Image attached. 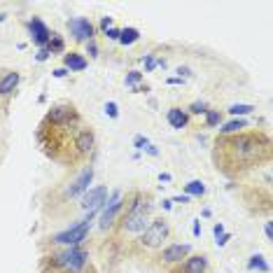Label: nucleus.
Here are the masks:
<instances>
[{
    "instance_id": "obj_36",
    "label": "nucleus",
    "mask_w": 273,
    "mask_h": 273,
    "mask_svg": "<svg viewBox=\"0 0 273 273\" xmlns=\"http://www.w3.org/2000/svg\"><path fill=\"white\" fill-rule=\"evenodd\" d=\"M264 231H266V238L271 240V238H273V229H271V222H266V227H264Z\"/></svg>"
},
{
    "instance_id": "obj_7",
    "label": "nucleus",
    "mask_w": 273,
    "mask_h": 273,
    "mask_svg": "<svg viewBox=\"0 0 273 273\" xmlns=\"http://www.w3.org/2000/svg\"><path fill=\"white\" fill-rule=\"evenodd\" d=\"M68 28H70V35L77 40V42H89L93 40V23L84 17H75L68 21Z\"/></svg>"
},
{
    "instance_id": "obj_9",
    "label": "nucleus",
    "mask_w": 273,
    "mask_h": 273,
    "mask_svg": "<svg viewBox=\"0 0 273 273\" xmlns=\"http://www.w3.org/2000/svg\"><path fill=\"white\" fill-rule=\"evenodd\" d=\"M147 210H138V213H126V217L121 219V229L131 231V234H138V231L147 229Z\"/></svg>"
},
{
    "instance_id": "obj_35",
    "label": "nucleus",
    "mask_w": 273,
    "mask_h": 273,
    "mask_svg": "<svg viewBox=\"0 0 273 273\" xmlns=\"http://www.w3.org/2000/svg\"><path fill=\"white\" fill-rule=\"evenodd\" d=\"M66 75H68L66 68H56V70H54V77H66Z\"/></svg>"
},
{
    "instance_id": "obj_33",
    "label": "nucleus",
    "mask_w": 273,
    "mask_h": 273,
    "mask_svg": "<svg viewBox=\"0 0 273 273\" xmlns=\"http://www.w3.org/2000/svg\"><path fill=\"white\" fill-rule=\"evenodd\" d=\"M101 28H103V31L112 28V17H103V19H101Z\"/></svg>"
},
{
    "instance_id": "obj_32",
    "label": "nucleus",
    "mask_w": 273,
    "mask_h": 273,
    "mask_svg": "<svg viewBox=\"0 0 273 273\" xmlns=\"http://www.w3.org/2000/svg\"><path fill=\"white\" fill-rule=\"evenodd\" d=\"M35 59H38V61H47V59H49V49H47V47H42V49L38 52V56H35Z\"/></svg>"
},
{
    "instance_id": "obj_6",
    "label": "nucleus",
    "mask_w": 273,
    "mask_h": 273,
    "mask_svg": "<svg viewBox=\"0 0 273 273\" xmlns=\"http://www.w3.org/2000/svg\"><path fill=\"white\" fill-rule=\"evenodd\" d=\"M105 203H108V187L105 185H98V187H93V189L84 191V198H82L84 210H89V213H98Z\"/></svg>"
},
{
    "instance_id": "obj_31",
    "label": "nucleus",
    "mask_w": 273,
    "mask_h": 273,
    "mask_svg": "<svg viewBox=\"0 0 273 273\" xmlns=\"http://www.w3.org/2000/svg\"><path fill=\"white\" fill-rule=\"evenodd\" d=\"M105 38L108 40H119V28H108V31H105Z\"/></svg>"
},
{
    "instance_id": "obj_10",
    "label": "nucleus",
    "mask_w": 273,
    "mask_h": 273,
    "mask_svg": "<svg viewBox=\"0 0 273 273\" xmlns=\"http://www.w3.org/2000/svg\"><path fill=\"white\" fill-rule=\"evenodd\" d=\"M189 252H191V245H187V243H173V245L164 247L161 259H164L166 264H178V262H182V259H187Z\"/></svg>"
},
{
    "instance_id": "obj_30",
    "label": "nucleus",
    "mask_w": 273,
    "mask_h": 273,
    "mask_svg": "<svg viewBox=\"0 0 273 273\" xmlns=\"http://www.w3.org/2000/svg\"><path fill=\"white\" fill-rule=\"evenodd\" d=\"M87 52H89V56H93V59H96V56H98V44L93 42V40H89V42H87Z\"/></svg>"
},
{
    "instance_id": "obj_27",
    "label": "nucleus",
    "mask_w": 273,
    "mask_h": 273,
    "mask_svg": "<svg viewBox=\"0 0 273 273\" xmlns=\"http://www.w3.org/2000/svg\"><path fill=\"white\" fill-rule=\"evenodd\" d=\"M133 145H136V150H147L150 147V140L145 136H136V138H133Z\"/></svg>"
},
{
    "instance_id": "obj_23",
    "label": "nucleus",
    "mask_w": 273,
    "mask_h": 273,
    "mask_svg": "<svg viewBox=\"0 0 273 273\" xmlns=\"http://www.w3.org/2000/svg\"><path fill=\"white\" fill-rule=\"evenodd\" d=\"M219 121H222L219 110H208V112H206V126H208V129H215V126H219Z\"/></svg>"
},
{
    "instance_id": "obj_19",
    "label": "nucleus",
    "mask_w": 273,
    "mask_h": 273,
    "mask_svg": "<svg viewBox=\"0 0 273 273\" xmlns=\"http://www.w3.org/2000/svg\"><path fill=\"white\" fill-rule=\"evenodd\" d=\"M185 191H187V196H203L206 194V185L201 180H191L185 185Z\"/></svg>"
},
{
    "instance_id": "obj_25",
    "label": "nucleus",
    "mask_w": 273,
    "mask_h": 273,
    "mask_svg": "<svg viewBox=\"0 0 273 273\" xmlns=\"http://www.w3.org/2000/svg\"><path fill=\"white\" fill-rule=\"evenodd\" d=\"M142 80V72H138V70H131L129 75H126V80H124V84L126 87H136L138 82Z\"/></svg>"
},
{
    "instance_id": "obj_22",
    "label": "nucleus",
    "mask_w": 273,
    "mask_h": 273,
    "mask_svg": "<svg viewBox=\"0 0 273 273\" xmlns=\"http://www.w3.org/2000/svg\"><path fill=\"white\" fill-rule=\"evenodd\" d=\"M247 266H250L252 271H255V268H257V271H262V273L268 271V264L264 262V257H262V255H252V257H250V264H247Z\"/></svg>"
},
{
    "instance_id": "obj_24",
    "label": "nucleus",
    "mask_w": 273,
    "mask_h": 273,
    "mask_svg": "<svg viewBox=\"0 0 273 273\" xmlns=\"http://www.w3.org/2000/svg\"><path fill=\"white\" fill-rule=\"evenodd\" d=\"M252 110H255V105H245V103H238V105H231L229 112L234 117H243V115H250Z\"/></svg>"
},
{
    "instance_id": "obj_12",
    "label": "nucleus",
    "mask_w": 273,
    "mask_h": 273,
    "mask_svg": "<svg viewBox=\"0 0 273 273\" xmlns=\"http://www.w3.org/2000/svg\"><path fill=\"white\" fill-rule=\"evenodd\" d=\"M91 180H93V168L89 166V168H84L82 173L72 180V185L68 187V191H66V196H80V194H84V191L89 189V185H91Z\"/></svg>"
},
{
    "instance_id": "obj_40",
    "label": "nucleus",
    "mask_w": 273,
    "mask_h": 273,
    "mask_svg": "<svg viewBox=\"0 0 273 273\" xmlns=\"http://www.w3.org/2000/svg\"><path fill=\"white\" fill-rule=\"evenodd\" d=\"M159 178H161V182H170V175L168 173H161Z\"/></svg>"
},
{
    "instance_id": "obj_15",
    "label": "nucleus",
    "mask_w": 273,
    "mask_h": 273,
    "mask_svg": "<svg viewBox=\"0 0 273 273\" xmlns=\"http://www.w3.org/2000/svg\"><path fill=\"white\" fill-rule=\"evenodd\" d=\"M182 273H206L208 271V259L203 255H194V257H187L185 266L180 268Z\"/></svg>"
},
{
    "instance_id": "obj_21",
    "label": "nucleus",
    "mask_w": 273,
    "mask_h": 273,
    "mask_svg": "<svg viewBox=\"0 0 273 273\" xmlns=\"http://www.w3.org/2000/svg\"><path fill=\"white\" fill-rule=\"evenodd\" d=\"M47 49H49V54H59V52L66 49V44H63V40H61V35L52 33L49 42H47Z\"/></svg>"
},
{
    "instance_id": "obj_28",
    "label": "nucleus",
    "mask_w": 273,
    "mask_h": 273,
    "mask_svg": "<svg viewBox=\"0 0 273 273\" xmlns=\"http://www.w3.org/2000/svg\"><path fill=\"white\" fill-rule=\"evenodd\" d=\"M154 68H157V59H154L152 54H145V70L152 72Z\"/></svg>"
},
{
    "instance_id": "obj_37",
    "label": "nucleus",
    "mask_w": 273,
    "mask_h": 273,
    "mask_svg": "<svg viewBox=\"0 0 273 273\" xmlns=\"http://www.w3.org/2000/svg\"><path fill=\"white\" fill-rule=\"evenodd\" d=\"M213 231H215V238H217V236L224 234V227H222V224H215V229H213Z\"/></svg>"
},
{
    "instance_id": "obj_8",
    "label": "nucleus",
    "mask_w": 273,
    "mask_h": 273,
    "mask_svg": "<svg viewBox=\"0 0 273 273\" xmlns=\"http://www.w3.org/2000/svg\"><path fill=\"white\" fill-rule=\"evenodd\" d=\"M28 31H31V40L38 44L40 49H42V47H47V42H49V38H52V31L47 28V23H44L42 19H40V17L31 19V21H28Z\"/></svg>"
},
{
    "instance_id": "obj_20",
    "label": "nucleus",
    "mask_w": 273,
    "mask_h": 273,
    "mask_svg": "<svg viewBox=\"0 0 273 273\" xmlns=\"http://www.w3.org/2000/svg\"><path fill=\"white\" fill-rule=\"evenodd\" d=\"M247 121L245 119H231L229 124H224L222 129H219V133H224V136H229V133H238L240 129H245Z\"/></svg>"
},
{
    "instance_id": "obj_4",
    "label": "nucleus",
    "mask_w": 273,
    "mask_h": 273,
    "mask_svg": "<svg viewBox=\"0 0 273 273\" xmlns=\"http://www.w3.org/2000/svg\"><path fill=\"white\" fill-rule=\"evenodd\" d=\"M166 238H168V222H166V219H154V222L147 224V229L142 231L140 245L154 250V247H159Z\"/></svg>"
},
{
    "instance_id": "obj_18",
    "label": "nucleus",
    "mask_w": 273,
    "mask_h": 273,
    "mask_svg": "<svg viewBox=\"0 0 273 273\" xmlns=\"http://www.w3.org/2000/svg\"><path fill=\"white\" fill-rule=\"evenodd\" d=\"M138 40H140V31L133 28V26H129V28H121L119 31V40H117V42H121L124 47H129V44L138 42Z\"/></svg>"
},
{
    "instance_id": "obj_39",
    "label": "nucleus",
    "mask_w": 273,
    "mask_h": 273,
    "mask_svg": "<svg viewBox=\"0 0 273 273\" xmlns=\"http://www.w3.org/2000/svg\"><path fill=\"white\" fill-rule=\"evenodd\" d=\"M175 201H178V203H189V196H187V194H185V196H175Z\"/></svg>"
},
{
    "instance_id": "obj_17",
    "label": "nucleus",
    "mask_w": 273,
    "mask_h": 273,
    "mask_svg": "<svg viewBox=\"0 0 273 273\" xmlns=\"http://www.w3.org/2000/svg\"><path fill=\"white\" fill-rule=\"evenodd\" d=\"M19 72H7L3 80H0V96H10L14 89H17V84H19Z\"/></svg>"
},
{
    "instance_id": "obj_29",
    "label": "nucleus",
    "mask_w": 273,
    "mask_h": 273,
    "mask_svg": "<svg viewBox=\"0 0 273 273\" xmlns=\"http://www.w3.org/2000/svg\"><path fill=\"white\" fill-rule=\"evenodd\" d=\"M105 112H108V115L112 117V119H115V117L119 115V110H117V103H115V101H110V103H105Z\"/></svg>"
},
{
    "instance_id": "obj_41",
    "label": "nucleus",
    "mask_w": 273,
    "mask_h": 273,
    "mask_svg": "<svg viewBox=\"0 0 273 273\" xmlns=\"http://www.w3.org/2000/svg\"><path fill=\"white\" fill-rule=\"evenodd\" d=\"M147 152H150V154H154V157H157V154H159V150L154 147V145H150V147H147Z\"/></svg>"
},
{
    "instance_id": "obj_26",
    "label": "nucleus",
    "mask_w": 273,
    "mask_h": 273,
    "mask_svg": "<svg viewBox=\"0 0 273 273\" xmlns=\"http://www.w3.org/2000/svg\"><path fill=\"white\" fill-rule=\"evenodd\" d=\"M189 112H191V115H206V112H208V105L203 103V101H196V103H191Z\"/></svg>"
},
{
    "instance_id": "obj_34",
    "label": "nucleus",
    "mask_w": 273,
    "mask_h": 273,
    "mask_svg": "<svg viewBox=\"0 0 273 273\" xmlns=\"http://www.w3.org/2000/svg\"><path fill=\"white\" fill-rule=\"evenodd\" d=\"M227 240H229V234H227V231H224L222 236H217V240H215V243H217V245L222 247V245H227Z\"/></svg>"
},
{
    "instance_id": "obj_38",
    "label": "nucleus",
    "mask_w": 273,
    "mask_h": 273,
    "mask_svg": "<svg viewBox=\"0 0 273 273\" xmlns=\"http://www.w3.org/2000/svg\"><path fill=\"white\" fill-rule=\"evenodd\" d=\"M191 231H194V236H198V234H201V224H198V222H194V227H191Z\"/></svg>"
},
{
    "instance_id": "obj_16",
    "label": "nucleus",
    "mask_w": 273,
    "mask_h": 273,
    "mask_svg": "<svg viewBox=\"0 0 273 273\" xmlns=\"http://www.w3.org/2000/svg\"><path fill=\"white\" fill-rule=\"evenodd\" d=\"M63 63H66V70H70V72H80L89 66L87 59H84L82 54H77V52H68V54L63 56Z\"/></svg>"
},
{
    "instance_id": "obj_42",
    "label": "nucleus",
    "mask_w": 273,
    "mask_h": 273,
    "mask_svg": "<svg viewBox=\"0 0 273 273\" xmlns=\"http://www.w3.org/2000/svg\"><path fill=\"white\" fill-rule=\"evenodd\" d=\"M161 206H164L166 210H170V208H173V201H164V203H161Z\"/></svg>"
},
{
    "instance_id": "obj_14",
    "label": "nucleus",
    "mask_w": 273,
    "mask_h": 273,
    "mask_svg": "<svg viewBox=\"0 0 273 273\" xmlns=\"http://www.w3.org/2000/svg\"><path fill=\"white\" fill-rule=\"evenodd\" d=\"M166 119H168V124L173 126L175 131H182V129L189 124V115L180 108H170L168 112H166Z\"/></svg>"
},
{
    "instance_id": "obj_3",
    "label": "nucleus",
    "mask_w": 273,
    "mask_h": 273,
    "mask_svg": "<svg viewBox=\"0 0 273 273\" xmlns=\"http://www.w3.org/2000/svg\"><path fill=\"white\" fill-rule=\"evenodd\" d=\"M91 217H93V213H89L87 219L72 224L70 229L61 231V234L52 236V243H56V245H70V247L80 245V243H82V240L89 236V222H91Z\"/></svg>"
},
{
    "instance_id": "obj_13",
    "label": "nucleus",
    "mask_w": 273,
    "mask_h": 273,
    "mask_svg": "<svg viewBox=\"0 0 273 273\" xmlns=\"http://www.w3.org/2000/svg\"><path fill=\"white\" fill-rule=\"evenodd\" d=\"M93 142H96V136H93L91 129H80V131L75 133L72 145H75V150L80 154H89L93 150Z\"/></svg>"
},
{
    "instance_id": "obj_2",
    "label": "nucleus",
    "mask_w": 273,
    "mask_h": 273,
    "mask_svg": "<svg viewBox=\"0 0 273 273\" xmlns=\"http://www.w3.org/2000/svg\"><path fill=\"white\" fill-rule=\"evenodd\" d=\"M49 259H52V264H54V266L63 268V271H68V273H80L84 266H87V262H89V252L82 250L80 245H75V247H68L66 252L52 255Z\"/></svg>"
},
{
    "instance_id": "obj_43",
    "label": "nucleus",
    "mask_w": 273,
    "mask_h": 273,
    "mask_svg": "<svg viewBox=\"0 0 273 273\" xmlns=\"http://www.w3.org/2000/svg\"><path fill=\"white\" fill-rule=\"evenodd\" d=\"M170 273H182V271H180V268H178V271H170Z\"/></svg>"
},
{
    "instance_id": "obj_5",
    "label": "nucleus",
    "mask_w": 273,
    "mask_h": 273,
    "mask_svg": "<svg viewBox=\"0 0 273 273\" xmlns=\"http://www.w3.org/2000/svg\"><path fill=\"white\" fill-rule=\"evenodd\" d=\"M47 121L52 126H70L75 121H80V115H77V110L72 105H56L47 112Z\"/></svg>"
},
{
    "instance_id": "obj_1",
    "label": "nucleus",
    "mask_w": 273,
    "mask_h": 273,
    "mask_svg": "<svg viewBox=\"0 0 273 273\" xmlns=\"http://www.w3.org/2000/svg\"><path fill=\"white\" fill-rule=\"evenodd\" d=\"M217 147L236 170L266 161L271 154V142L264 133H240L236 138L217 140Z\"/></svg>"
},
{
    "instance_id": "obj_11",
    "label": "nucleus",
    "mask_w": 273,
    "mask_h": 273,
    "mask_svg": "<svg viewBox=\"0 0 273 273\" xmlns=\"http://www.w3.org/2000/svg\"><path fill=\"white\" fill-rule=\"evenodd\" d=\"M121 208H124V201H121V191H115V196L110 198L108 208H105L103 215H101V227H103V229L112 227V222H115L117 213H119Z\"/></svg>"
}]
</instances>
